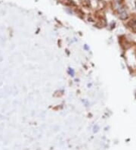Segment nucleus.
Instances as JSON below:
<instances>
[{
    "label": "nucleus",
    "mask_w": 136,
    "mask_h": 150,
    "mask_svg": "<svg viewBox=\"0 0 136 150\" xmlns=\"http://www.w3.org/2000/svg\"><path fill=\"white\" fill-rule=\"evenodd\" d=\"M119 16H120V19H122V20H126V19H127V18H128V14H127L126 12L124 9L120 11Z\"/></svg>",
    "instance_id": "obj_1"
},
{
    "label": "nucleus",
    "mask_w": 136,
    "mask_h": 150,
    "mask_svg": "<svg viewBox=\"0 0 136 150\" xmlns=\"http://www.w3.org/2000/svg\"><path fill=\"white\" fill-rule=\"evenodd\" d=\"M128 25L131 27H136V20H132L129 23H128Z\"/></svg>",
    "instance_id": "obj_2"
},
{
    "label": "nucleus",
    "mask_w": 136,
    "mask_h": 150,
    "mask_svg": "<svg viewBox=\"0 0 136 150\" xmlns=\"http://www.w3.org/2000/svg\"><path fill=\"white\" fill-rule=\"evenodd\" d=\"M69 73H70V74L71 76H73L74 75V71L73 69H71V68H69Z\"/></svg>",
    "instance_id": "obj_3"
},
{
    "label": "nucleus",
    "mask_w": 136,
    "mask_h": 150,
    "mask_svg": "<svg viewBox=\"0 0 136 150\" xmlns=\"http://www.w3.org/2000/svg\"><path fill=\"white\" fill-rule=\"evenodd\" d=\"M135 8H136V2H135Z\"/></svg>",
    "instance_id": "obj_4"
}]
</instances>
